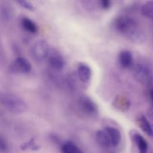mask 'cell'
<instances>
[{
	"label": "cell",
	"mask_w": 153,
	"mask_h": 153,
	"mask_svg": "<svg viewBox=\"0 0 153 153\" xmlns=\"http://www.w3.org/2000/svg\"><path fill=\"white\" fill-rule=\"evenodd\" d=\"M134 76L137 82L144 85H149L153 81V72L150 67L143 63L134 66Z\"/></svg>",
	"instance_id": "cell-3"
},
{
	"label": "cell",
	"mask_w": 153,
	"mask_h": 153,
	"mask_svg": "<svg viewBox=\"0 0 153 153\" xmlns=\"http://www.w3.org/2000/svg\"><path fill=\"white\" fill-rule=\"evenodd\" d=\"M137 124L142 131L146 133L149 137H153V128L152 124L145 116L142 115L137 120Z\"/></svg>",
	"instance_id": "cell-12"
},
{
	"label": "cell",
	"mask_w": 153,
	"mask_h": 153,
	"mask_svg": "<svg viewBox=\"0 0 153 153\" xmlns=\"http://www.w3.org/2000/svg\"><path fill=\"white\" fill-rule=\"evenodd\" d=\"M47 61L51 68L56 71H61L65 66L64 58L56 50H50Z\"/></svg>",
	"instance_id": "cell-7"
},
{
	"label": "cell",
	"mask_w": 153,
	"mask_h": 153,
	"mask_svg": "<svg viewBox=\"0 0 153 153\" xmlns=\"http://www.w3.org/2000/svg\"><path fill=\"white\" fill-rule=\"evenodd\" d=\"M111 2L109 0H102L100 1V7H102L103 9H108L111 7Z\"/></svg>",
	"instance_id": "cell-20"
},
{
	"label": "cell",
	"mask_w": 153,
	"mask_h": 153,
	"mask_svg": "<svg viewBox=\"0 0 153 153\" xmlns=\"http://www.w3.org/2000/svg\"><path fill=\"white\" fill-rule=\"evenodd\" d=\"M32 66L31 62L24 57H17L10 64V70L12 73L27 74L31 71Z\"/></svg>",
	"instance_id": "cell-6"
},
{
	"label": "cell",
	"mask_w": 153,
	"mask_h": 153,
	"mask_svg": "<svg viewBox=\"0 0 153 153\" xmlns=\"http://www.w3.org/2000/svg\"><path fill=\"white\" fill-rule=\"evenodd\" d=\"M104 130L107 133L109 139H110L111 146H117L120 143L121 139H122V135H121L120 130L114 128V127L110 126L106 127V128H105Z\"/></svg>",
	"instance_id": "cell-10"
},
{
	"label": "cell",
	"mask_w": 153,
	"mask_h": 153,
	"mask_svg": "<svg viewBox=\"0 0 153 153\" xmlns=\"http://www.w3.org/2000/svg\"><path fill=\"white\" fill-rule=\"evenodd\" d=\"M78 149V147L72 142H66L62 145L61 152L62 153H75Z\"/></svg>",
	"instance_id": "cell-17"
},
{
	"label": "cell",
	"mask_w": 153,
	"mask_h": 153,
	"mask_svg": "<svg viewBox=\"0 0 153 153\" xmlns=\"http://www.w3.org/2000/svg\"><path fill=\"white\" fill-rule=\"evenodd\" d=\"M17 4H19L21 7L23 8L26 9L28 10H34V6L31 1H25V0H19V1H16Z\"/></svg>",
	"instance_id": "cell-18"
},
{
	"label": "cell",
	"mask_w": 153,
	"mask_h": 153,
	"mask_svg": "<svg viewBox=\"0 0 153 153\" xmlns=\"http://www.w3.org/2000/svg\"><path fill=\"white\" fill-rule=\"evenodd\" d=\"M115 30L130 41L140 42L144 37L143 31L137 21L127 15H121L114 19Z\"/></svg>",
	"instance_id": "cell-1"
},
{
	"label": "cell",
	"mask_w": 153,
	"mask_h": 153,
	"mask_svg": "<svg viewBox=\"0 0 153 153\" xmlns=\"http://www.w3.org/2000/svg\"><path fill=\"white\" fill-rule=\"evenodd\" d=\"M141 13L147 19L153 20V1H147L142 5Z\"/></svg>",
	"instance_id": "cell-16"
},
{
	"label": "cell",
	"mask_w": 153,
	"mask_h": 153,
	"mask_svg": "<svg viewBox=\"0 0 153 153\" xmlns=\"http://www.w3.org/2000/svg\"><path fill=\"white\" fill-rule=\"evenodd\" d=\"M114 106L122 112H126L130 107V102L126 97L118 95L114 101Z\"/></svg>",
	"instance_id": "cell-11"
},
{
	"label": "cell",
	"mask_w": 153,
	"mask_h": 153,
	"mask_svg": "<svg viewBox=\"0 0 153 153\" xmlns=\"http://www.w3.org/2000/svg\"><path fill=\"white\" fill-rule=\"evenodd\" d=\"M78 106L81 111L87 116H94L98 113V106L95 102L87 96H82L78 101Z\"/></svg>",
	"instance_id": "cell-5"
},
{
	"label": "cell",
	"mask_w": 153,
	"mask_h": 153,
	"mask_svg": "<svg viewBox=\"0 0 153 153\" xmlns=\"http://www.w3.org/2000/svg\"><path fill=\"white\" fill-rule=\"evenodd\" d=\"M75 153H82V152L80 150V149H79V148H78V149L76 150V152Z\"/></svg>",
	"instance_id": "cell-22"
},
{
	"label": "cell",
	"mask_w": 153,
	"mask_h": 153,
	"mask_svg": "<svg viewBox=\"0 0 153 153\" xmlns=\"http://www.w3.org/2000/svg\"><path fill=\"white\" fill-rule=\"evenodd\" d=\"M0 105L13 114H23L28 111L27 103L17 95L8 92H0Z\"/></svg>",
	"instance_id": "cell-2"
},
{
	"label": "cell",
	"mask_w": 153,
	"mask_h": 153,
	"mask_svg": "<svg viewBox=\"0 0 153 153\" xmlns=\"http://www.w3.org/2000/svg\"><path fill=\"white\" fill-rule=\"evenodd\" d=\"M8 144L6 139L0 134V153H4L7 151Z\"/></svg>",
	"instance_id": "cell-19"
},
{
	"label": "cell",
	"mask_w": 153,
	"mask_h": 153,
	"mask_svg": "<svg viewBox=\"0 0 153 153\" xmlns=\"http://www.w3.org/2000/svg\"><path fill=\"white\" fill-rule=\"evenodd\" d=\"M21 25L25 31L31 34H35L38 31L37 24L28 17H23L21 19Z\"/></svg>",
	"instance_id": "cell-15"
},
{
	"label": "cell",
	"mask_w": 153,
	"mask_h": 153,
	"mask_svg": "<svg viewBox=\"0 0 153 153\" xmlns=\"http://www.w3.org/2000/svg\"><path fill=\"white\" fill-rule=\"evenodd\" d=\"M96 140L100 146L103 148H109L111 146V143L105 130H98L96 133Z\"/></svg>",
	"instance_id": "cell-13"
},
{
	"label": "cell",
	"mask_w": 153,
	"mask_h": 153,
	"mask_svg": "<svg viewBox=\"0 0 153 153\" xmlns=\"http://www.w3.org/2000/svg\"><path fill=\"white\" fill-rule=\"evenodd\" d=\"M119 63L122 67L125 69L130 68L134 64V58L131 52L128 50H123L119 53L118 56Z\"/></svg>",
	"instance_id": "cell-9"
},
{
	"label": "cell",
	"mask_w": 153,
	"mask_h": 153,
	"mask_svg": "<svg viewBox=\"0 0 153 153\" xmlns=\"http://www.w3.org/2000/svg\"><path fill=\"white\" fill-rule=\"evenodd\" d=\"M150 97H151V99H152V101L153 102V89L151 90V91H150Z\"/></svg>",
	"instance_id": "cell-21"
},
{
	"label": "cell",
	"mask_w": 153,
	"mask_h": 153,
	"mask_svg": "<svg viewBox=\"0 0 153 153\" xmlns=\"http://www.w3.org/2000/svg\"><path fill=\"white\" fill-rule=\"evenodd\" d=\"M50 52V47L47 42L44 40H40L36 42L31 48V54L34 59L39 62L47 59Z\"/></svg>",
	"instance_id": "cell-4"
},
{
	"label": "cell",
	"mask_w": 153,
	"mask_h": 153,
	"mask_svg": "<svg viewBox=\"0 0 153 153\" xmlns=\"http://www.w3.org/2000/svg\"><path fill=\"white\" fill-rule=\"evenodd\" d=\"M77 74L81 82L88 83L91 80L92 76V70L89 65L85 63H80L77 67Z\"/></svg>",
	"instance_id": "cell-8"
},
{
	"label": "cell",
	"mask_w": 153,
	"mask_h": 153,
	"mask_svg": "<svg viewBox=\"0 0 153 153\" xmlns=\"http://www.w3.org/2000/svg\"><path fill=\"white\" fill-rule=\"evenodd\" d=\"M133 139L137 146L139 153H146L148 151V143L144 137L139 133H135L133 135Z\"/></svg>",
	"instance_id": "cell-14"
}]
</instances>
